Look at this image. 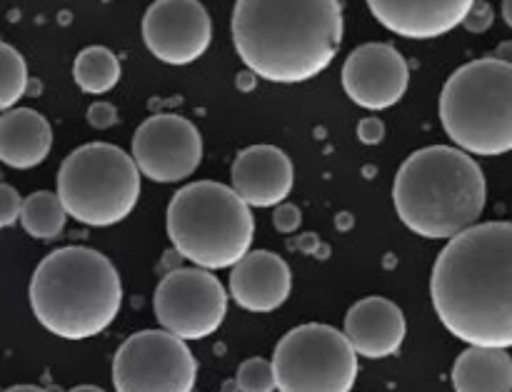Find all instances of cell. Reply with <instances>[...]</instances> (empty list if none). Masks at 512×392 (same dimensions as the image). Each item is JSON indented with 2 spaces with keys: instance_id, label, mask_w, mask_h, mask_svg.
<instances>
[{
  "instance_id": "obj_8",
  "label": "cell",
  "mask_w": 512,
  "mask_h": 392,
  "mask_svg": "<svg viewBox=\"0 0 512 392\" xmlns=\"http://www.w3.org/2000/svg\"><path fill=\"white\" fill-rule=\"evenodd\" d=\"M273 368L280 392H350L358 378V353L345 333L308 323L280 338Z\"/></svg>"
},
{
  "instance_id": "obj_30",
  "label": "cell",
  "mask_w": 512,
  "mask_h": 392,
  "mask_svg": "<svg viewBox=\"0 0 512 392\" xmlns=\"http://www.w3.org/2000/svg\"><path fill=\"white\" fill-rule=\"evenodd\" d=\"M5 392H48V390L38 388V385H15V388H8Z\"/></svg>"
},
{
  "instance_id": "obj_2",
  "label": "cell",
  "mask_w": 512,
  "mask_h": 392,
  "mask_svg": "<svg viewBox=\"0 0 512 392\" xmlns=\"http://www.w3.org/2000/svg\"><path fill=\"white\" fill-rule=\"evenodd\" d=\"M233 45L270 83H305L333 63L343 43L340 0H235Z\"/></svg>"
},
{
  "instance_id": "obj_18",
  "label": "cell",
  "mask_w": 512,
  "mask_h": 392,
  "mask_svg": "<svg viewBox=\"0 0 512 392\" xmlns=\"http://www.w3.org/2000/svg\"><path fill=\"white\" fill-rule=\"evenodd\" d=\"M50 148H53V128L38 110L13 108L0 115V160L8 168H35L48 158Z\"/></svg>"
},
{
  "instance_id": "obj_3",
  "label": "cell",
  "mask_w": 512,
  "mask_h": 392,
  "mask_svg": "<svg viewBox=\"0 0 512 392\" xmlns=\"http://www.w3.org/2000/svg\"><path fill=\"white\" fill-rule=\"evenodd\" d=\"M393 203L405 228L428 240H453L478 225L488 183L470 153L448 145L418 150L400 165Z\"/></svg>"
},
{
  "instance_id": "obj_28",
  "label": "cell",
  "mask_w": 512,
  "mask_h": 392,
  "mask_svg": "<svg viewBox=\"0 0 512 392\" xmlns=\"http://www.w3.org/2000/svg\"><path fill=\"white\" fill-rule=\"evenodd\" d=\"M358 138L365 145H378L385 138V125L380 118H365L358 123Z\"/></svg>"
},
{
  "instance_id": "obj_32",
  "label": "cell",
  "mask_w": 512,
  "mask_h": 392,
  "mask_svg": "<svg viewBox=\"0 0 512 392\" xmlns=\"http://www.w3.org/2000/svg\"><path fill=\"white\" fill-rule=\"evenodd\" d=\"M68 392H105V390L95 388V385H78V388H73V390H68Z\"/></svg>"
},
{
  "instance_id": "obj_5",
  "label": "cell",
  "mask_w": 512,
  "mask_h": 392,
  "mask_svg": "<svg viewBox=\"0 0 512 392\" xmlns=\"http://www.w3.org/2000/svg\"><path fill=\"white\" fill-rule=\"evenodd\" d=\"M253 233L250 205L223 183H190L168 205L170 243L185 260L203 270H223L240 263L250 253Z\"/></svg>"
},
{
  "instance_id": "obj_7",
  "label": "cell",
  "mask_w": 512,
  "mask_h": 392,
  "mask_svg": "<svg viewBox=\"0 0 512 392\" xmlns=\"http://www.w3.org/2000/svg\"><path fill=\"white\" fill-rule=\"evenodd\" d=\"M140 170L133 155L110 143H88L63 160L58 195L70 218L108 228L133 213L140 198Z\"/></svg>"
},
{
  "instance_id": "obj_16",
  "label": "cell",
  "mask_w": 512,
  "mask_h": 392,
  "mask_svg": "<svg viewBox=\"0 0 512 392\" xmlns=\"http://www.w3.org/2000/svg\"><path fill=\"white\" fill-rule=\"evenodd\" d=\"M293 275L288 263L270 250H253L230 270V295L250 313H273L288 300Z\"/></svg>"
},
{
  "instance_id": "obj_23",
  "label": "cell",
  "mask_w": 512,
  "mask_h": 392,
  "mask_svg": "<svg viewBox=\"0 0 512 392\" xmlns=\"http://www.w3.org/2000/svg\"><path fill=\"white\" fill-rule=\"evenodd\" d=\"M235 385H238L240 392H275L278 390V383H275L273 360H245L238 368V375H235Z\"/></svg>"
},
{
  "instance_id": "obj_29",
  "label": "cell",
  "mask_w": 512,
  "mask_h": 392,
  "mask_svg": "<svg viewBox=\"0 0 512 392\" xmlns=\"http://www.w3.org/2000/svg\"><path fill=\"white\" fill-rule=\"evenodd\" d=\"M493 58H498V60H503V63L512 65V40H510V43H503V45H500L498 53H495Z\"/></svg>"
},
{
  "instance_id": "obj_6",
  "label": "cell",
  "mask_w": 512,
  "mask_h": 392,
  "mask_svg": "<svg viewBox=\"0 0 512 392\" xmlns=\"http://www.w3.org/2000/svg\"><path fill=\"white\" fill-rule=\"evenodd\" d=\"M440 123L465 153H512V65L480 58L455 70L440 93Z\"/></svg>"
},
{
  "instance_id": "obj_15",
  "label": "cell",
  "mask_w": 512,
  "mask_h": 392,
  "mask_svg": "<svg viewBox=\"0 0 512 392\" xmlns=\"http://www.w3.org/2000/svg\"><path fill=\"white\" fill-rule=\"evenodd\" d=\"M230 188L250 208H273L293 190V163L275 145H250L233 160Z\"/></svg>"
},
{
  "instance_id": "obj_25",
  "label": "cell",
  "mask_w": 512,
  "mask_h": 392,
  "mask_svg": "<svg viewBox=\"0 0 512 392\" xmlns=\"http://www.w3.org/2000/svg\"><path fill=\"white\" fill-rule=\"evenodd\" d=\"M300 223H303V213H300L295 205L290 203L275 205V213H273L275 230H280V233H295V230L300 228Z\"/></svg>"
},
{
  "instance_id": "obj_1",
  "label": "cell",
  "mask_w": 512,
  "mask_h": 392,
  "mask_svg": "<svg viewBox=\"0 0 512 392\" xmlns=\"http://www.w3.org/2000/svg\"><path fill=\"white\" fill-rule=\"evenodd\" d=\"M440 323L478 348H512V223H478L448 240L430 278Z\"/></svg>"
},
{
  "instance_id": "obj_9",
  "label": "cell",
  "mask_w": 512,
  "mask_h": 392,
  "mask_svg": "<svg viewBox=\"0 0 512 392\" xmlns=\"http://www.w3.org/2000/svg\"><path fill=\"white\" fill-rule=\"evenodd\" d=\"M198 363L168 330H143L125 340L113 358L115 392H193Z\"/></svg>"
},
{
  "instance_id": "obj_4",
  "label": "cell",
  "mask_w": 512,
  "mask_h": 392,
  "mask_svg": "<svg viewBox=\"0 0 512 392\" xmlns=\"http://www.w3.org/2000/svg\"><path fill=\"white\" fill-rule=\"evenodd\" d=\"M123 283L115 265L93 248H60L40 260L30 280V308L48 333L88 340L120 313Z\"/></svg>"
},
{
  "instance_id": "obj_26",
  "label": "cell",
  "mask_w": 512,
  "mask_h": 392,
  "mask_svg": "<svg viewBox=\"0 0 512 392\" xmlns=\"http://www.w3.org/2000/svg\"><path fill=\"white\" fill-rule=\"evenodd\" d=\"M493 18H495L493 8H490L485 0H475V5L470 8L468 18L463 20V25L470 30V33H485V30L493 25Z\"/></svg>"
},
{
  "instance_id": "obj_24",
  "label": "cell",
  "mask_w": 512,
  "mask_h": 392,
  "mask_svg": "<svg viewBox=\"0 0 512 392\" xmlns=\"http://www.w3.org/2000/svg\"><path fill=\"white\" fill-rule=\"evenodd\" d=\"M23 213V198L18 190L8 183H0V230L10 228Z\"/></svg>"
},
{
  "instance_id": "obj_14",
  "label": "cell",
  "mask_w": 512,
  "mask_h": 392,
  "mask_svg": "<svg viewBox=\"0 0 512 392\" xmlns=\"http://www.w3.org/2000/svg\"><path fill=\"white\" fill-rule=\"evenodd\" d=\"M475 0H368L373 18L408 40H433L468 18Z\"/></svg>"
},
{
  "instance_id": "obj_19",
  "label": "cell",
  "mask_w": 512,
  "mask_h": 392,
  "mask_svg": "<svg viewBox=\"0 0 512 392\" xmlns=\"http://www.w3.org/2000/svg\"><path fill=\"white\" fill-rule=\"evenodd\" d=\"M455 392H512V358L503 348L470 345L453 365Z\"/></svg>"
},
{
  "instance_id": "obj_27",
  "label": "cell",
  "mask_w": 512,
  "mask_h": 392,
  "mask_svg": "<svg viewBox=\"0 0 512 392\" xmlns=\"http://www.w3.org/2000/svg\"><path fill=\"white\" fill-rule=\"evenodd\" d=\"M88 123L95 130H108L118 123V110L110 103H93L88 108Z\"/></svg>"
},
{
  "instance_id": "obj_13",
  "label": "cell",
  "mask_w": 512,
  "mask_h": 392,
  "mask_svg": "<svg viewBox=\"0 0 512 392\" xmlns=\"http://www.w3.org/2000/svg\"><path fill=\"white\" fill-rule=\"evenodd\" d=\"M410 70L403 55L388 43L358 45L343 65V88L365 110H388L408 90Z\"/></svg>"
},
{
  "instance_id": "obj_31",
  "label": "cell",
  "mask_w": 512,
  "mask_h": 392,
  "mask_svg": "<svg viewBox=\"0 0 512 392\" xmlns=\"http://www.w3.org/2000/svg\"><path fill=\"white\" fill-rule=\"evenodd\" d=\"M503 18L512 28V0H503Z\"/></svg>"
},
{
  "instance_id": "obj_21",
  "label": "cell",
  "mask_w": 512,
  "mask_h": 392,
  "mask_svg": "<svg viewBox=\"0 0 512 392\" xmlns=\"http://www.w3.org/2000/svg\"><path fill=\"white\" fill-rule=\"evenodd\" d=\"M63 200L58 193L38 190L23 200V213H20V225L25 233L35 240H55L65 228L68 220Z\"/></svg>"
},
{
  "instance_id": "obj_20",
  "label": "cell",
  "mask_w": 512,
  "mask_h": 392,
  "mask_svg": "<svg viewBox=\"0 0 512 392\" xmlns=\"http://www.w3.org/2000/svg\"><path fill=\"white\" fill-rule=\"evenodd\" d=\"M73 80L88 95H105L118 85L120 60L105 45H90L80 50L73 63Z\"/></svg>"
},
{
  "instance_id": "obj_17",
  "label": "cell",
  "mask_w": 512,
  "mask_h": 392,
  "mask_svg": "<svg viewBox=\"0 0 512 392\" xmlns=\"http://www.w3.org/2000/svg\"><path fill=\"white\" fill-rule=\"evenodd\" d=\"M343 333L355 353L370 360H383L403 348L408 325L403 310L393 300L370 295L348 310Z\"/></svg>"
},
{
  "instance_id": "obj_22",
  "label": "cell",
  "mask_w": 512,
  "mask_h": 392,
  "mask_svg": "<svg viewBox=\"0 0 512 392\" xmlns=\"http://www.w3.org/2000/svg\"><path fill=\"white\" fill-rule=\"evenodd\" d=\"M28 90V65L13 45L0 40V113L13 110V105Z\"/></svg>"
},
{
  "instance_id": "obj_10",
  "label": "cell",
  "mask_w": 512,
  "mask_h": 392,
  "mask_svg": "<svg viewBox=\"0 0 512 392\" xmlns=\"http://www.w3.org/2000/svg\"><path fill=\"white\" fill-rule=\"evenodd\" d=\"M158 323L180 340H203L223 325L228 293L210 270L178 268L155 288Z\"/></svg>"
},
{
  "instance_id": "obj_11",
  "label": "cell",
  "mask_w": 512,
  "mask_h": 392,
  "mask_svg": "<svg viewBox=\"0 0 512 392\" xmlns=\"http://www.w3.org/2000/svg\"><path fill=\"white\" fill-rule=\"evenodd\" d=\"M133 160L153 183L190 178L203 160L200 130L183 115H150L133 135Z\"/></svg>"
},
{
  "instance_id": "obj_12",
  "label": "cell",
  "mask_w": 512,
  "mask_h": 392,
  "mask_svg": "<svg viewBox=\"0 0 512 392\" xmlns=\"http://www.w3.org/2000/svg\"><path fill=\"white\" fill-rule=\"evenodd\" d=\"M213 23L200 0H155L143 15L145 48L168 65H190L208 50Z\"/></svg>"
}]
</instances>
